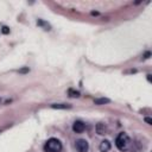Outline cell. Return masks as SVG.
Here are the masks:
<instances>
[{
  "label": "cell",
  "instance_id": "8",
  "mask_svg": "<svg viewBox=\"0 0 152 152\" xmlns=\"http://www.w3.org/2000/svg\"><path fill=\"white\" fill-rule=\"evenodd\" d=\"M108 102H109V99H104V97L95 99V100H94V103H95V104H104V103H108Z\"/></svg>",
  "mask_w": 152,
  "mask_h": 152
},
{
  "label": "cell",
  "instance_id": "10",
  "mask_svg": "<svg viewBox=\"0 0 152 152\" xmlns=\"http://www.w3.org/2000/svg\"><path fill=\"white\" fill-rule=\"evenodd\" d=\"M37 24H38V25H40V26H45V30H48V31L50 30V25H49V24H45V23H44V21H42V20H38V21H37Z\"/></svg>",
  "mask_w": 152,
  "mask_h": 152
},
{
  "label": "cell",
  "instance_id": "11",
  "mask_svg": "<svg viewBox=\"0 0 152 152\" xmlns=\"http://www.w3.org/2000/svg\"><path fill=\"white\" fill-rule=\"evenodd\" d=\"M1 32H2L4 34H8V33H10V28H8L7 26H2V28H1Z\"/></svg>",
  "mask_w": 152,
  "mask_h": 152
},
{
  "label": "cell",
  "instance_id": "1",
  "mask_svg": "<svg viewBox=\"0 0 152 152\" xmlns=\"http://www.w3.org/2000/svg\"><path fill=\"white\" fill-rule=\"evenodd\" d=\"M62 142L56 138H50L44 145V152H61Z\"/></svg>",
  "mask_w": 152,
  "mask_h": 152
},
{
  "label": "cell",
  "instance_id": "3",
  "mask_svg": "<svg viewBox=\"0 0 152 152\" xmlns=\"http://www.w3.org/2000/svg\"><path fill=\"white\" fill-rule=\"evenodd\" d=\"M76 150L78 152H88L89 150V144L86 139H78L76 141Z\"/></svg>",
  "mask_w": 152,
  "mask_h": 152
},
{
  "label": "cell",
  "instance_id": "12",
  "mask_svg": "<svg viewBox=\"0 0 152 152\" xmlns=\"http://www.w3.org/2000/svg\"><path fill=\"white\" fill-rule=\"evenodd\" d=\"M145 121H146L148 125H151V124H152V119H151V118H147V116H146V118H145Z\"/></svg>",
  "mask_w": 152,
  "mask_h": 152
},
{
  "label": "cell",
  "instance_id": "14",
  "mask_svg": "<svg viewBox=\"0 0 152 152\" xmlns=\"http://www.w3.org/2000/svg\"><path fill=\"white\" fill-rule=\"evenodd\" d=\"M26 71H28V69H27V68H25V69H21V70H20V72H26Z\"/></svg>",
  "mask_w": 152,
  "mask_h": 152
},
{
  "label": "cell",
  "instance_id": "2",
  "mask_svg": "<svg viewBox=\"0 0 152 152\" xmlns=\"http://www.w3.org/2000/svg\"><path fill=\"white\" fill-rule=\"evenodd\" d=\"M128 144H129V138H128V135H127L126 133H124V132L119 133V135H118L116 139H115V145H116V147H118L120 151H124V150H126V148L128 147Z\"/></svg>",
  "mask_w": 152,
  "mask_h": 152
},
{
  "label": "cell",
  "instance_id": "13",
  "mask_svg": "<svg viewBox=\"0 0 152 152\" xmlns=\"http://www.w3.org/2000/svg\"><path fill=\"white\" fill-rule=\"evenodd\" d=\"M150 56H151V53L150 52H146L145 56H144V58H150Z\"/></svg>",
  "mask_w": 152,
  "mask_h": 152
},
{
  "label": "cell",
  "instance_id": "5",
  "mask_svg": "<svg viewBox=\"0 0 152 152\" xmlns=\"http://www.w3.org/2000/svg\"><path fill=\"white\" fill-rule=\"evenodd\" d=\"M110 147H112V145L108 140H102L100 142V151L101 152H108L110 150Z\"/></svg>",
  "mask_w": 152,
  "mask_h": 152
},
{
  "label": "cell",
  "instance_id": "6",
  "mask_svg": "<svg viewBox=\"0 0 152 152\" xmlns=\"http://www.w3.org/2000/svg\"><path fill=\"white\" fill-rule=\"evenodd\" d=\"M96 132H97V134H100V135L106 134V132H107V127H106V125L102 124V122L97 124V125H96Z\"/></svg>",
  "mask_w": 152,
  "mask_h": 152
},
{
  "label": "cell",
  "instance_id": "9",
  "mask_svg": "<svg viewBox=\"0 0 152 152\" xmlns=\"http://www.w3.org/2000/svg\"><path fill=\"white\" fill-rule=\"evenodd\" d=\"M68 94H69L70 97H78V96H80V91L74 90V89H69V90H68Z\"/></svg>",
  "mask_w": 152,
  "mask_h": 152
},
{
  "label": "cell",
  "instance_id": "4",
  "mask_svg": "<svg viewBox=\"0 0 152 152\" xmlns=\"http://www.w3.org/2000/svg\"><path fill=\"white\" fill-rule=\"evenodd\" d=\"M84 129H86L84 122H82V121H75V122H74V125H72V131H74L75 133H82Z\"/></svg>",
  "mask_w": 152,
  "mask_h": 152
},
{
  "label": "cell",
  "instance_id": "7",
  "mask_svg": "<svg viewBox=\"0 0 152 152\" xmlns=\"http://www.w3.org/2000/svg\"><path fill=\"white\" fill-rule=\"evenodd\" d=\"M51 108H55V109H69V108H71V106L68 104V103H53V104H51Z\"/></svg>",
  "mask_w": 152,
  "mask_h": 152
}]
</instances>
